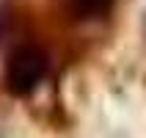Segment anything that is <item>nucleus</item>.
Returning <instances> with one entry per match:
<instances>
[{
    "label": "nucleus",
    "mask_w": 146,
    "mask_h": 138,
    "mask_svg": "<svg viewBox=\"0 0 146 138\" xmlns=\"http://www.w3.org/2000/svg\"><path fill=\"white\" fill-rule=\"evenodd\" d=\"M50 72V55L47 50L36 41H19L8 50L3 64V83L8 94L28 97L39 89Z\"/></svg>",
    "instance_id": "nucleus-1"
},
{
    "label": "nucleus",
    "mask_w": 146,
    "mask_h": 138,
    "mask_svg": "<svg viewBox=\"0 0 146 138\" xmlns=\"http://www.w3.org/2000/svg\"><path fill=\"white\" fill-rule=\"evenodd\" d=\"M113 0H69V14L80 22H94L110 11Z\"/></svg>",
    "instance_id": "nucleus-2"
},
{
    "label": "nucleus",
    "mask_w": 146,
    "mask_h": 138,
    "mask_svg": "<svg viewBox=\"0 0 146 138\" xmlns=\"http://www.w3.org/2000/svg\"><path fill=\"white\" fill-rule=\"evenodd\" d=\"M0 28H3V25H0Z\"/></svg>",
    "instance_id": "nucleus-3"
}]
</instances>
